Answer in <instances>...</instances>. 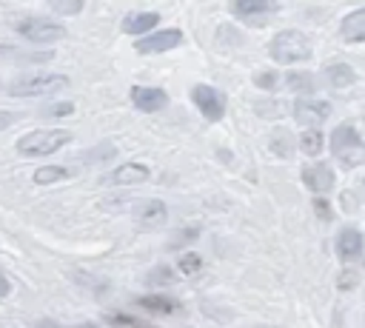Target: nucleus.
Listing matches in <instances>:
<instances>
[{
  "instance_id": "nucleus-1",
  "label": "nucleus",
  "mask_w": 365,
  "mask_h": 328,
  "mask_svg": "<svg viewBox=\"0 0 365 328\" xmlns=\"http://www.w3.org/2000/svg\"><path fill=\"white\" fill-rule=\"evenodd\" d=\"M268 51H271V57H274L277 63H285V66H288V63L308 60V57H311V43H308V37H305L302 31L285 29V31L274 34Z\"/></svg>"
},
{
  "instance_id": "nucleus-2",
  "label": "nucleus",
  "mask_w": 365,
  "mask_h": 328,
  "mask_svg": "<svg viewBox=\"0 0 365 328\" xmlns=\"http://www.w3.org/2000/svg\"><path fill=\"white\" fill-rule=\"evenodd\" d=\"M71 140L68 131H57V128H40V131H29L17 140V151L26 157H48L57 148H63Z\"/></svg>"
},
{
  "instance_id": "nucleus-3",
  "label": "nucleus",
  "mask_w": 365,
  "mask_h": 328,
  "mask_svg": "<svg viewBox=\"0 0 365 328\" xmlns=\"http://www.w3.org/2000/svg\"><path fill=\"white\" fill-rule=\"evenodd\" d=\"M63 88H68L66 74H26V77H17L9 83L11 97H40V94L63 91Z\"/></svg>"
},
{
  "instance_id": "nucleus-4",
  "label": "nucleus",
  "mask_w": 365,
  "mask_h": 328,
  "mask_svg": "<svg viewBox=\"0 0 365 328\" xmlns=\"http://www.w3.org/2000/svg\"><path fill=\"white\" fill-rule=\"evenodd\" d=\"M331 151L336 154V160H342V165H359L365 163V145L359 140V134L354 131V125H336L331 131Z\"/></svg>"
},
{
  "instance_id": "nucleus-5",
  "label": "nucleus",
  "mask_w": 365,
  "mask_h": 328,
  "mask_svg": "<svg viewBox=\"0 0 365 328\" xmlns=\"http://www.w3.org/2000/svg\"><path fill=\"white\" fill-rule=\"evenodd\" d=\"M20 37H26L29 43H54L66 34L63 23H51V20H23L17 26Z\"/></svg>"
},
{
  "instance_id": "nucleus-6",
  "label": "nucleus",
  "mask_w": 365,
  "mask_h": 328,
  "mask_svg": "<svg viewBox=\"0 0 365 328\" xmlns=\"http://www.w3.org/2000/svg\"><path fill=\"white\" fill-rule=\"evenodd\" d=\"M331 114V106L325 103V100H317V97H299L297 103H294V117H297V123H302V125H319V123H325V117Z\"/></svg>"
},
{
  "instance_id": "nucleus-7",
  "label": "nucleus",
  "mask_w": 365,
  "mask_h": 328,
  "mask_svg": "<svg viewBox=\"0 0 365 328\" xmlns=\"http://www.w3.org/2000/svg\"><path fill=\"white\" fill-rule=\"evenodd\" d=\"M191 97H194V103L200 106V111L205 114V120L214 123V120L222 117V111H225V100H222V94H220L217 88H211V86H194Z\"/></svg>"
},
{
  "instance_id": "nucleus-8",
  "label": "nucleus",
  "mask_w": 365,
  "mask_h": 328,
  "mask_svg": "<svg viewBox=\"0 0 365 328\" xmlns=\"http://www.w3.org/2000/svg\"><path fill=\"white\" fill-rule=\"evenodd\" d=\"M182 34L177 29H165V31H157V34H148L137 43V51L140 54H160V51H168L174 46H180Z\"/></svg>"
},
{
  "instance_id": "nucleus-9",
  "label": "nucleus",
  "mask_w": 365,
  "mask_h": 328,
  "mask_svg": "<svg viewBox=\"0 0 365 328\" xmlns=\"http://www.w3.org/2000/svg\"><path fill=\"white\" fill-rule=\"evenodd\" d=\"M336 254L342 262H354L362 257V234L354 225H348L336 234Z\"/></svg>"
},
{
  "instance_id": "nucleus-10",
  "label": "nucleus",
  "mask_w": 365,
  "mask_h": 328,
  "mask_svg": "<svg viewBox=\"0 0 365 328\" xmlns=\"http://www.w3.org/2000/svg\"><path fill=\"white\" fill-rule=\"evenodd\" d=\"M302 183H305L311 191H317V194L331 191V185H334V171H331V165H325V163H311V165L302 168Z\"/></svg>"
},
{
  "instance_id": "nucleus-11",
  "label": "nucleus",
  "mask_w": 365,
  "mask_h": 328,
  "mask_svg": "<svg viewBox=\"0 0 365 328\" xmlns=\"http://www.w3.org/2000/svg\"><path fill=\"white\" fill-rule=\"evenodd\" d=\"M165 217H168V211L160 200H143L134 211V220H137L140 228H157V225L165 222Z\"/></svg>"
},
{
  "instance_id": "nucleus-12",
  "label": "nucleus",
  "mask_w": 365,
  "mask_h": 328,
  "mask_svg": "<svg viewBox=\"0 0 365 328\" xmlns=\"http://www.w3.org/2000/svg\"><path fill=\"white\" fill-rule=\"evenodd\" d=\"M231 9H234V14L245 17L251 26H257V20L265 17V14H271L277 6L271 0H237V3H231Z\"/></svg>"
},
{
  "instance_id": "nucleus-13",
  "label": "nucleus",
  "mask_w": 365,
  "mask_h": 328,
  "mask_svg": "<svg viewBox=\"0 0 365 328\" xmlns=\"http://www.w3.org/2000/svg\"><path fill=\"white\" fill-rule=\"evenodd\" d=\"M131 100H134V106L140 108V111H160L165 103H168V97H165V91H160V88H143V86H137V88H131Z\"/></svg>"
},
{
  "instance_id": "nucleus-14",
  "label": "nucleus",
  "mask_w": 365,
  "mask_h": 328,
  "mask_svg": "<svg viewBox=\"0 0 365 328\" xmlns=\"http://www.w3.org/2000/svg\"><path fill=\"white\" fill-rule=\"evenodd\" d=\"M145 177H148V165H143V163H125V165H120V168H114L108 174V183L111 185H134V183H143Z\"/></svg>"
},
{
  "instance_id": "nucleus-15",
  "label": "nucleus",
  "mask_w": 365,
  "mask_h": 328,
  "mask_svg": "<svg viewBox=\"0 0 365 328\" xmlns=\"http://www.w3.org/2000/svg\"><path fill=\"white\" fill-rule=\"evenodd\" d=\"M339 34H342L348 43H365V9L351 11V14L342 20Z\"/></svg>"
},
{
  "instance_id": "nucleus-16",
  "label": "nucleus",
  "mask_w": 365,
  "mask_h": 328,
  "mask_svg": "<svg viewBox=\"0 0 365 328\" xmlns=\"http://www.w3.org/2000/svg\"><path fill=\"white\" fill-rule=\"evenodd\" d=\"M157 23H160V14H154V11H134V14H128L123 20V29L128 34H143V31L154 29Z\"/></svg>"
},
{
  "instance_id": "nucleus-17",
  "label": "nucleus",
  "mask_w": 365,
  "mask_h": 328,
  "mask_svg": "<svg viewBox=\"0 0 365 328\" xmlns=\"http://www.w3.org/2000/svg\"><path fill=\"white\" fill-rule=\"evenodd\" d=\"M354 68L348 66V63H336V66H328L325 68V80L331 83V86H336V88H342V86H351L354 83Z\"/></svg>"
},
{
  "instance_id": "nucleus-18",
  "label": "nucleus",
  "mask_w": 365,
  "mask_h": 328,
  "mask_svg": "<svg viewBox=\"0 0 365 328\" xmlns=\"http://www.w3.org/2000/svg\"><path fill=\"white\" fill-rule=\"evenodd\" d=\"M143 308H148V311H154V314H171V311H177V299H171V297H163V294H151V297H140L137 299Z\"/></svg>"
},
{
  "instance_id": "nucleus-19",
  "label": "nucleus",
  "mask_w": 365,
  "mask_h": 328,
  "mask_svg": "<svg viewBox=\"0 0 365 328\" xmlns=\"http://www.w3.org/2000/svg\"><path fill=\"white\" fill-rule=\"evenodd\" d=\"M322 145H325V137H322L319 128H305V134L299 137V148H302V154H308V157H317V154L322 151Z\"/></svg>"
},
{
  "instance_id": "nucleus-20",
  "label": "nucleus",
  "mask_w": 365,
  "mask_h": 328,
  "mask_svg": "<svg viewBox=\"0 0 365 328\" xmlns=\"http://www.w3.org/2000/svg\"><path fill=\"white\" fill-rule=\"evenodd\" d=\"M285 86L291 88V91H308V97H311V91L317 88V80L308 74V71H291L288 77H285Z\"/></svg>"
},
{
  "instance_id": "nucleus-21",
  "label": "nucleus",
  "mask_w": 365,
  "mask_h": 328,
  "mask_svg": "<svg viewBox=\"0 0 365 328\" xmlns=\"http://www.w3.org/2000/svg\"><path fill=\"white\" fill-rule=\"evenodd\" d=\"M66 177H68V171L63 165H43V168L34 171V183H40V185H48V183H57V180H66Z\"/></svg>"
},
{
  "instance_id": "nucleus-22",
  "label": "nucleus",
  "mask_w": 365,
  "mask_h": 328,
  "mask_svg": "<svg viewBox=\"0 0 365 328\" xmlns=\"http://www.w3.org/2000/svg\"><path fill=\"white\" fill-rule=\"evenodd\" d=\"M271 148H274V154H279V157H291V151H294L291 134H288V131H274V134H271Z\"/></svg>"
},
{
  "instance_id": "nucleus-23",
  "label": "nucleus",
  "mask_w": 365,
  "mask_h": 328,
  "mask_svg": "<svg viewBox=\"0 0 365 328\" xmlns=\"http://www.w3.org/2000/svg\"><path fill=\"white\" fill-rule=\"evenodd\" d=\"M202 268V260H200V254H194V251H185L182 257H180V271L182 274H197Z\"/></svg>"
},
{
  "instance_id": "nucleus-24",
  "label": "nucleus",
  "mask_w": 365,
  "mask_h": 328,
  "mask_svg": "<svg viewBox=\"0 0 365 328\" xmlns=\"http://www.w3.org/2000/svg\"><path fill=\"white\" fill-rule=\"evenodd\" d=\"M71 111H74L71 103H51V106L43 108V117H66V114H71Z\"/></svg>"
},
{
  "instance_id": "nucleus-25",
  "label": "nucleus",
  "mask_w": 365,
  "mask_h": 328,
  "mask_svg": "<svg viewBox=\"0 0 365 328\" xmlns=\"http://www.w3.org/2000/svg\"><path fill=\"white\" fill-rule=\"evenodd\" d=\"M111 322H114V325H123V328H154V325H148V322H140V319H134V317H123V314H114Z\"/></svg>"
},
{
  "instance_id": "nucleus-26",
  "label": "nucleus",
  "mask_w": 365,
  "mask_h": 328,
  "mask_svg": "<svg viewBox=\"0 0 365 328\" xmlns=\"http://www.w3.org/2000/svg\"><path fill=\"white\" fill-rule=\"evenodd\" d=\"M51 9H54V11H60V14H74V11H80V9H83V3H80V0H74V3H60V0H54V3H51Z\"/></svg>"
},
{
  "instance_id": "nucleus-27",
  "label": "nucleus",
  "mask_w": 365,
  "mask_h": 328,
  "mask_svg": "<svg viewBox=\"0 0 365 328\" xmlns=\"http://www.w3.org/2000/svg\"><path fill=\"white\" fill-rule=\"evenodd\" d=\"M254 83H257L259 88H271V86L277 83V74H271V71H265V74H257V77H254Z\"/></svg>"
},
{
  "instance_id": "nucleus-28",
  "label": "nucleus",
  "mask_w": 365,
  "mask_h": 328,
  "mask_svg": "<svg viewBox=\"0 0 365 328\" xmlns=\"http://www.w3.org/2000/svg\"><path fill=\"white\" fill-rule=\"evenodd\" d=\"M174 277H171V271L168 268H157L151 277H148V282H171Z\"/></svg>"
},
{
  "instance_id": "nucleus-29",
  "label": "nucleus",
  "mask_w": 365,
  "mask_h": 328,
  "mask_svg": "<svg viewBox=\"0 0 365 328\" xmlns=\"http://www.w3.org/2000/svg\"><path fill=\"white\" fill-rule=\"evenodd\" d=\"M11 123H14V114H9V111H0V131H3V128H9Z\"/></svg>"
},
{
  "instance_id": "nucleus-30",
  "label": "nucleus",
  "mask_w": 365,
  "mask_h": 328,
  "mask_svg": "<svg viewBox=\"0 0 365 328\" xmlns=\"http://www.w3.org/2000/svg\"><path fill=\"white\" fill-rule=\"evenodd\" d=\"M9 291H11V285H9V280L0 274V299H3V297H9Z\"/></svg>"
},
{
  "instance_id": "nucleus-31",
  "label": "nucleus",
  "mask_w": 365,
  "mask_h": 328,
  "mask_svg": "<svg viewBox=\"0 0 365 328\" xmlns=\"http://www.w3.org/2000/svg\"><path fill=\"white\" fill-rule=\"evenodd\" d=\"M314 205H317V214H319V217H328V203H325V200H317Z\"/></svg>"
},
{
  "instance_id": "nucleus-32",
  "label": "nucleus",
  "mask_w": 365,
  "mask_h": 328,
  "mask_svg": "<svg viewBox=\"0 0 365 328\" xmlns=\"http://www.w3.org/2000/svg\"><path fill=\"white\" fill-rule=\"evenodd\" d=\"M40 328H66V325H57V322H48V319H43V322H40Z\"/></svg>"
},
{
  "instance_id": "nucleus-33",
  "label": "nucleus",
  "mask_w": 365,
  "mask_h": 328,
  "mask_svg": "<svg viewBox=\"0 0 365 328\" xmlns=\"http://www.w3.org/2000/svg\"><path fill=\"white\" fill-rule=\"evenodd\" d=\"M6 51H9V46H0V57H3V54H6Z\"/></svg>"
}]
</instances>
